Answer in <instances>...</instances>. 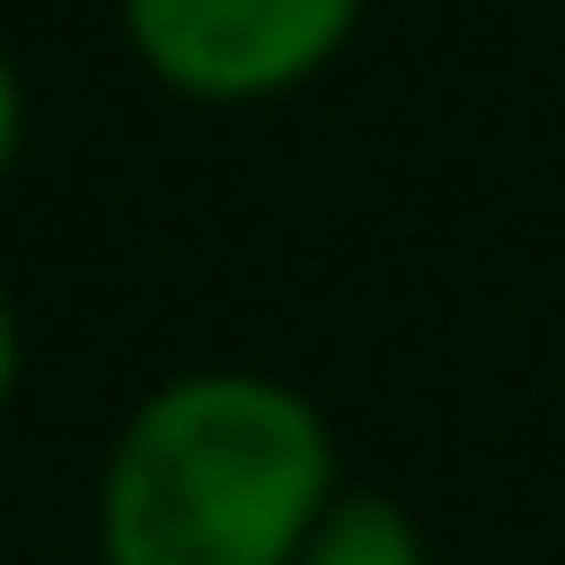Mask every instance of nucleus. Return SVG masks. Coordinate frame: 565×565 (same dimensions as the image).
Returning a JSON list of instances; mask_svg holds the SVG:
<instances>
[{"mask_svg": "<svg viewBox=\"0 0 565 565\" xmlns=\"http://www.w3.org/2000/svg\"><path fill=\"white\" fill-rule=\"evenodd\" d=\"M132 62L194 106H274L344 62L371 0H115Z\"/></svg>", "mask_w": 565, "mask_h": 565, "instance_id": "2", "label": "nucleus"}, {"mask_svg": "<svg viewBox=\"0 0 565 565\" xmlns=\"http://www.w3.org/2000/svg\"><path fill=\"white\" fill-rule=\"evenodd\" d=\"M18 141H26V88H18V62L0 44V177L18 168Z\"/></svg>", "mask_w": 565, "mask_h": 565, "instance_id": "4", "label": "nucleus"}, {"mask_svg": "<svg viewBox=\"0 0 565 565\" xmlns=\"http://www.w3.org/2000/svg\"><path fill=\"white\" fill-rule=\"evenodd\" d=\"M18 371H26V335H18V300L0 291V415H9V397H18Z\"/></svg>", "mask_w": 565, "mask_h": 565, "instance_id": "5", "label": "nucleus"}, {"mask_svg": "<svg viewBox=\"0 0 565 565\" xmlns=\"http://www.w3.org/2000/svg\"><path fill=\"white\" fill-rule=\"evenodd\" d=\"M335 494V424L300 380L194 362L97 459V565H291Z\"/></svg>", "mask_w": 565, "mask_h": 565, "instance_id": "1", "label": "nucleus"}, {"mask_svg": "<svg viewBox=\"0 0 565 565\" xmlns=\"http://www.w3.org/2000/svg\"><path fill=\"white\" fill-rule=\"evenodd\" d=\"M291 565H433V539L388 486H344Z\"/></svg>", "mask_w": 565, "mask_h": 565, "instance_id": "3", "label": "nucleus"}]
</instances>
